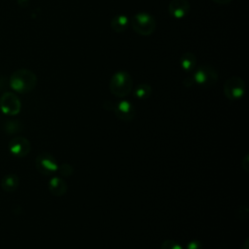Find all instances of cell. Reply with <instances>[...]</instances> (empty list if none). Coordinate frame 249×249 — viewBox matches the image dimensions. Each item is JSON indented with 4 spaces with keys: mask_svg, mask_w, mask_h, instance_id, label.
I'll list each match as a JSON object with an SVG mask.
<instances>
[{
    "mask_svg": "<svg viewBox=\"0 0 249 249\" xmlns=\"http://www.w3.org/2000/svg\"><path fill=\"white\" fill-rule=\"evenodd\" d=\"M9 85L18 93H28L35 89L37 85V76L29 69L20 68L12 73Z\"/></svg>",
    "mask_w": 249,
    "mask_h": 249,
    "instance_id": "1",
    "label": "cell"
},
{
    "mask_svg": "<svg viewBox=\"0 0 249 249\" xmlns=\"http://www.w3.org/2000/svg\"><path fill=\"white\" fill-rule=\"evenodd\" d=\"M133 81L130 74L126 71L120 70L112 75L109 81L110 92L119 98L129 95L132 90Z\"/></svg>",
    "mask_w": 249,
    "mask_h": 249,
    "instance_id": "2",
    "label": "cell"
},
{
    "mask_svg": "<svg viewBox=\"0 0 249 249\" xmlns=\"http://www.w3.org/2000/svg\"><path fill=\"white\" fill-rule=\"evenodd\" d=\"M130 24L134 32L141 36H149L153 34L157 27V22L154 17L145 12L135 14L130 19Z\"/></svg>",
    "mask_w": 249,
    "mask_h": 249,
    "instance_id": "3",
    "label": "cell"
},
{
    "mask_svg": "<svg viewBox=\"0 0 249 249\" xmlns=\"http://www.w3.org/2000/svg\"><path fill=\"white\" fill-rule=\"evenodd\" d=\"M223 92L226 98L231 101L240 99L245 93V83L238 76L228 78L223 86Z\"/></svg>",
    "mask_w": 249,
    "mask_h": 249,
    "instance_id": "4",
    "label": "cell"
},
{
    "mask_svg": "<svg viewBox=\"0 0 249 249\" xmlns=\"http://www.w3.org/2000/svg\"><path fill=\"white\" fill-rule=\"evenodd\" d=\"M193 78L196 84L202 87H210L217 82L218 72L213 66L209 64H203L195 71Z\"/></svg>",
    "mask_w": 249,
    "mask_h": 249,
    "instance_id": "5",
    "label": "cell"
},
{
    "mask_svg": "<svg viewBox=\"0 0 249 249\" xmlns=\"http://www.w3.org/2000/svg\"><path fill=\"white\" fill-rule=\"evenodd\" d=\"M35 167L42 175L49 176L56 173L58 164L53 155L47 152H42L35 159Z\"/></svg>",
    "mask_w": 249,
    "mask_h": 249,
    "instance_id": "6",
    "label": "cell"
},
{
    "mask_svg": "<svg viewBox=\"0 0 249 249\" xmlns=\"http://www.w3.org/2000/svg\"><path fill=\"white\" fill-rule=\"evenodd\" d=\"M21 103L19 98L11 91H6L0 97V109L8 116H15L20 112Z\"/></svg>",
    "mask_w": 249,
    "mask_h": 249,
    "instance_id": "7",
    "label": "cell"
},
{
    "mask_svg": "<svg viewBox=\"0 0 249 249\" xmlns=\"http://www.w3.org/2000/svg\"><path fill=\"white\" fill-rule=\"evenodd\" d=\"M115 116L124 122H130L135 117V108L131 102L128 100H120L118 102H113L111 110Z\"/></svg>",
    "mask_w": 249,
    "mask_h": 249,
    "instance_id": "8",
    "label": "cell"
},
{
    "mask_svg": "<svg viewBox=\"0 0 249 249\" xmlns=\"http://www.w3.org/2000/svg\"><path fill=\"white\" fill-rule=\"evenodd\" d=\"M8 149L16 158H24L30 153L31 144L30 141L23 136H15L9 141Z\"/></svg>",
    "mask_w": 249,
    "mask_h": 249,
    "instance_id": "9",
    "label": "cell"
},
{
    "mask_svg": "<svg viewBox=\"0 0 249 249\" xmlns=\"http://www.w3.org/2000/svg\"><path fill=\"white\" fill-rule=\"evenodd\" d=\"M191 9L188 0H171L168 4V13L175 18H185Z\"/></svg>",
    "mask_w": 249,
    "mask_h": 249,
    "instance_id": "10",
    "label": "cell"
},
{
    "mask_svg": "<svg viewBox=\"0 0 249 249\" xmlns=\"http://www.w3.org/2000/svg\"><path fill=\"white\" fill-rule=\"evenodd\" d=\"M50 193L54 196H62L67 193L68 185L62 177H53L48 184Z\"/></svg>",
    "mask_w": 249,
    "mask_h": 249,
    "instance_id": "11",
    "label": "cell"
},
{
    "mask_svg": "<svg viewBox=\"0 0 249 249\" xmlns=\"http://www.w3.org/2000/svg\"><path fill=\"white\" fill-rule=\"evenodd\" d=\"M129 24H130L129 18L125 15H122V14L114 16L110 22V26L112 30L117 33L124 32L127 29Z\"/></svg>",
    "mask_w": 249,
    "mask_h": 249,
    "instance_id": "12",
    "label": "cell"
},
{
    "mask_svg": "<svg viewBox=\"0 0 249 249\" xmlns=\"http://www.w3.org/2000/svg\"><path fill=\"white\" fill-rule=\"evenodd\" d=\"M0 185H1L2 190L7 193L14 192L19 185V178L17 174H14V173L6 174L1 179Z\"/></svg>",
    "mask_w": 249,
    "mask_h": 249,
    "instance_id": "13",
    "label": "cell"
},
{
    "mask_svg": "<svg viewBox=\"0 0 249 249\" xmlns=\"http://www.w3.org/2000/svg\"><path fill=\"white\" fill-rule=\"evenodd\" d=\"M179 63H180V66L181 68L186 71V72H190L192 70L195 69L196 67V55L191 53V52H187V53H184L181 57H180V60H179Z\"/></svg>",
    "mask_w": 249,
    "mask_h": 249,
    "instance_id": "14",
    "label": "cell"
},
{
    "mask_svg": "<svg viewBox=\"0 0 249 249\" xmlns=\"http://www.w3.org/2000/svg\"><path fill=\"white\" fill-rule=\"evenodd\" d=\"M133 94L137 99L145 100L149 98L152 94V87L147 83H142L136 86L133 90Z\"/></svg>",
    "mask_w": 249,
    "mask_h": 249,
    "instance_id": "15",
    "label": "cell"
},
{
    "mask_svg": "<svg viewBox=\"0 0 249 249\" xmlns=\"http://www.w3.org/2000/svg\"><path fill=\"white\" fill-rule=\"evenodd\" d=\"M23 124L18 120H7L3 124V129L9 134L19 133L23 130Z\"/></svg>",
    "mask_w": 249,
    "mask_h": 249,
    "instance_id": "16",
    "label": "cell"
},
{
    "mask_svg": "<svg viewBox=\"0 0 249 249\" xmlns=\"http://www.w3.org/2000/svg\"><path fill=\"white\" fill-rule=\"evenodd\" d=\"M56 172L61 177H70L74 173V167L70 163L64 162V163H61L60 165H58Z\"/></svg>",
    "mask_w": 249,
    "mask_h": 249,
    "instance_id": "17",
    "label": "cell"
},
{
    "mask_svg": "<svg viewBox=\"0 0 249 249\" xmlns=\"http://www.w3.org/2000/svg\"><path fill=\"white\" fill-rule=\"evenodd\" d=\"M160 249H184L180 243L173 239H165L161 245Z\"/></svg>",
    "mask_w": 249,
    "mask_h": 249,
    "instance_id": "18",
    "label": "cell"
},
{
    "mask_svg": "<svg viewBox=\"0 0 249 249\" xmlns=\"http://www.w3.org/2000/svg\"><path fill=\"white\" fill-rule=\"evenodd\" d=\"M185 249H203L202 242L198 239H193L188 242Z\"/></svg>",
    "mask_w": 249,
    "mask_h": 249,
    "instance_id": "19",
    "label": "cell"
},
{
    "mask_svg": "<svg viewBox=\"0 0 249 249\" xmlns=\"http://www.w3.org/2000/svg\"><path fill=\"white\" fill-rule=\"evenodd\" d=\"M241 168L248 173L249 172V154H246L241 160Z\"/></svg>",
    "mask_w": 249,
    "mask_h": 249,
    "instance_id": "20",
    "label": "cell"
},
{
    "mask_svg": "<svg viewBox=\"0 0 249 249\" xmlns=\"http://www.w3.org/2000/svg\"><path fill=\"white\" fill-rule=\"evenodd\" d=\"M195 84V81H194V78H193V75L192 76H188L186 77L184 80H183V85L185 87H191Z\"/></svg>",
    "mask_w": 249,
    "mask_h": 249,
    "instance_id": "21",
    "label": "cell"
},
{
    "mask_svg": "<svg viewBox=\"0 0 249 249\" xmlns=\"http://www.w3.org/2000/svg\"><path fill=\"white\" fill-rule=\"evenodd\" d=\"M240 249H249V238H245L244 242L241 244Z\"/></svg>",
    "mask_w": 249,
    "mask_h": 249,
    "instance_id": "22",
    "label": "cell"
},
{
    "mask_svg": "<svg viewBox=\"0 0 249 249\" xmlns=\"http://www.w3.org/2000/svg\"><path fill=\"white\" fill-rule=\"evenodd\" d=\"M212 1L217 4H220V5H226V4L231 3L232 0H212Z\"/></svg>",
    "mask_w": 249,
    "mask_h": 249,
    "instance_id": "23",
    "label": "cell"
}]
</instances>
